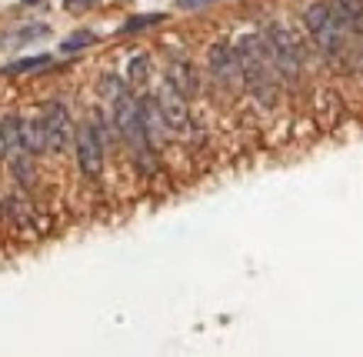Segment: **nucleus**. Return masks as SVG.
<instances>
[{"label": "nucleus", "instance_id": "obj_9", "mask_svg": "<svg viewBox=\"0 0 363 357\" xmlns=\"http://www.w3.org/2000/svg\"><path fill=\"white\" fill-rule=\"evenodd\" d=\"M21 150L23 154H44L47 150L44 121H21Z\"/></svg>", "mask_w": 363, "mask_h": 357}, {"label": "nucleus", "instance_id": "obj_14", "mask_svg": "<svg viewBox=\"0 0 363 357\" xmlns=\"http://www.w3.org/2000/svg\"><path fill=\"white\" fill-rule=\"evenodd\" d=\"M37 37H47V27H44V23H37V27H23V31H17L13 37H7V44H23V40H37Z\"/></svg>", "mask_w": 363, "mask_h": 357}, {"label": "nucleus", "instance_id": "obj_5", "mask_svg": "<svg viewBox=\"0 0 363 357\" xmlns=\"http://www.w3.org/2000/svg\"><path fill=\"white\" fill-rule=\"evenodd\" d=\"M77 167L84 177L104 174V144H100V131L94 123L77 127Z\"/></svg>", "mask_w": 363, "mask_h": 357}, {"label": "nucleus", "instance_id": "obj_3", "mask_svg": "<svg viewBox=\"0 0 363 357\" xmlns=\"http://www.w3.org/2000/svg\"><path fill=\"white\" fill-rule=\"evenodd\" d=\"M267 50H270V60L274 67L284 74V77H297L300 64H303V47H300V37L286 27V23H274L267 31Z\"/></svg>", "mask_w": 363, "mask_h": 357}, {"label": "nucleus", "instance_id": "obj_12", "mask_svg": "<svg viewBox=\"0 0 363 357\" xmlns=\"http://www.w3.org/2000/svg\"><path fill=\"white\" fill-rule=\"evenodd\" d=\"M147 70H150V60H147V57L143 54L130 57V64H127V80H130L133 87H140V84H147V77H150Z\"/></svg>", "mask_w": 363, "mask_h": 357}, {"label": "nucleus", "instance_id": "obj_2", "mask_svg": "<svg viewBox=\"0 0 363 357\" xmlns=\"http://www.w3.org/2000/svg\"><path fill=\"white\" fill-rule=\"evenodd\" d=\"M237 50V60H240V74L243 80L250 84V90L260 97L264 104H274V77H270V50H267V40L260 37H240V44L233 47Z\"/></svg>", "mask_w": 363, "mask_h": 357}, {"label": "nucleus", "instance_id": "obj_8", "mask_svg": "<svg viewBox=\"0 0 363 357\" xmlns=\"http://www.w3.org/2000/svg\"><path fill=\"white\" fill-rule=\"evenodd\" d=\"M210 67H213V77L220 84H233V74H240V60H237V50L217 44L210 50Z\"/></svg>", "mask_w": 363, "mask_h": 357}, {"label": "nucleus", "instance_id": "obj_16", "mask_svg": "<svg viewBox=\"0 0 363 357\" xmlns=\"http://www.w3.org/2000/svg\"><path fill=\"white\" fill-rule=\"evenodd\" d=\"M90 4H97V0H67V11H87Z\"/></svg>", "mask_w": 363, "mask_h": 357}, {"label": "nucleus", "instance_id": "obj_18", "mask_svg": "<svg viewBox=\"0 0 363 357\" xmlns=\"http://www.w3.org/2000/svg\"><path fill=\"white\" fill-rule=\"evenodd\" d=\"M21 4L23 7H30V4H40V0H21Z\"/></svg>", "mask_w": 363, "mask_h": 357}, {"label": "nucleus", "instance_id": "obj_7", "mask_svg": "<svg viewBox=\"0 0 363 357\" xmlns=\"http://www.w3.org/2000/svg\"><path fill=\"white\" fill-rule=\"evenodd\" d=\"M44 134H47V150H67L70 141V114L60 101H50L44 111Z\"/></svg>", "mask_w": 363, "mask_h": 357}, {"label": "nucleus", "instance_id": "obj_11", "mask_svg": "<svg viewBox=\"0 0 363 357\" xmlns=\"http://www.w3.org/2000/svg\"><path fill=\"white\" fill-rule=\"evenodd\" d=\"M54 64V57L50 54H40V57H23V60H13L11 67L4 70V74H33V70H44Z\"/></svg>", "mask_w": 363, "mask_h": 357}, {"label": "nucleus", "instance_id": "obj_10", "mask_svg": "<svg viewBox=\"0 0 363 357\" xmlns=\"http://www.w3.org/2000/svg\"><path fill=\"white\" fill-rule=\"evenodd\" d=\"M330 11L340 21L343 31H350L363 21V0H330Z\"/></svg>", "mask_w": 363, "mask_h": 357}, {"label": "nucleus", "instance_id": "obj_13", "mask_svg": "<svg viewBox=\"0 0 363 357\" xmlns=\"http://www.w3.org/2000/svg\"><path fill=\"white\" fill-rule=\"evenodd\" d=\"M94 40H97V37L90 34V31H77V34H70V37H67L60 50H64V54H74V50H84L87 44H94Z\"/></svg>", "mask_w": 363, "mask_h": 357}, {"label": "nucleus", "instance_id": "obj_15", "mask_svg": "<svg viewBox=\"0 0 363 357\" xmlns=\"http://www.w3.org/2000/svg\"><path fill=\"white\" fill-rule=\"evenodd\" d=\"M157 21H160L157 13H150V17H133L130 23H123V34H130V31H140V27H154Z\"/></svg>", "mask_w": 363, "mask_h": 357}, {"label": "nucleus", "instance_id": "obj_1", "mask_svg": "<svg viewBox=\"0 0 363 357\" xmlns=\"http://www.w3.org/2000/svg\"><path fill=\"white\" fill-rule=\"evenodd\" d=\"M104 90H111V104H113V123H117V131H121L123 144L133 150V157H147L150 154V137H147V123H143V114L140 107H137V101H133L130 94H127V87H123L121 80L113 77H104Z\"/></svg>", "mask_w": 363, "mask_h": 357}, {"label": "nucleus", "instance_id": "obj_4", "mask_svg": "<svg viewBox=\"0 0 363 357\" xmlns=\"http://www.w3.org/2000/svg\"><path fill=\"white\" fill-rule=\"evenodd\" d=\"M303 23H307L310 37L317 40V47L323 50V54H330V57L340 54L343 34H347V31H343L340 21L333 17L330 4H313V7H307V13H303Z\"/></svg>", "mask_w": 363, "mask_h": 357}, {"label": "nucleus", "instance_id": "obj_6", "mask_svg": "<svg viewBox=\"0 0 363 357\" xmlns=\"http://www.w3.org/2000/svg\"><path fill=\"white\" fill-rule=\"evenodd\" d=\"M157 104H160V111H164L167 123H170V131H187V94L177 87L174 80H164V87L157 94Z\"/></svg>", "mask_w": 363, "mask_h": 357}, {"label": "nucleus", "instance_id": "obj_17", "mask_svg": "<svg viewBox=\"0 0 363 357\" xmlns=\"http://www.w3.org/2000/svg\"><path fill=\"white\" fill-rule=\"evenodd\" d=\"M0 157H11V147H7V137L0 134Z\"/></svg>", "mask_w": 363, "mask_h": 357}]
</instances>
